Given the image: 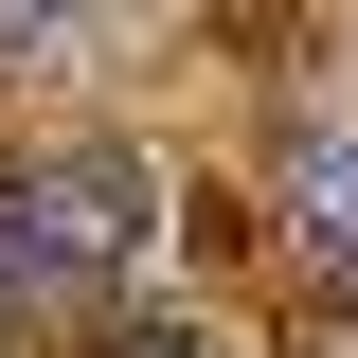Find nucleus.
I'll use <instances>...</instances> for the list:
<instances>
[{
    "mask_svg": "<svg viewBox=\"0 0 358 358\" xmlns=\"http://www.w3.org/2000/svg\"><path fill=\"white\" fill-rule=\"evenodd\" d=\"M108 358H215V341H197V322H126Z\"/></svg>",
    "mask_w": 358,
    "mask_h": 358,
    "instance_id": "4",
    "label": "nucleus"
},
{
    "mask_svg": "<svg viewBox=\"0 0 358 358\" xmlns=\"http://www.w3.org/2000/svg\"><path fill=\"white\" fill-rule=\"evenodd\" d=\"M143 179L126 162H54V179H0V287H72V268H126Z\"/></svg>",
    "mask_w": 358,
    "mask_h": 358,
    "instance_id": "1",
    "label": "nucleus"
},
{
    "mask_svg": "<svg viewBox=\"0 0 358 358\" xmlns=\"http://www.w3.org/2000/svg\"><path fill=\"white\" fill-rule=\"evenodd\" d=\"M90 0H0V54H36V36H72Z\"/></svg>",
    "mask_w": 358,
    "mask_h": 358,
    "instance_id": "3",
    "label": "nucleus"
},
{
    "mask_svg": "<svg viewBox=\"0 0 358 358\" xmlns=\"http://www.w3.org/2000/svg\"><path fill=\"white\" fill-rule=\"evenodd\" d=\"M305 251L358 287V162H341V143H305Z\"/></svg>",
    "mask_w": 358,
    "mask_h": 358,
    "instance_id": "2",
    "label": "nucleus"
}]
</instances>
